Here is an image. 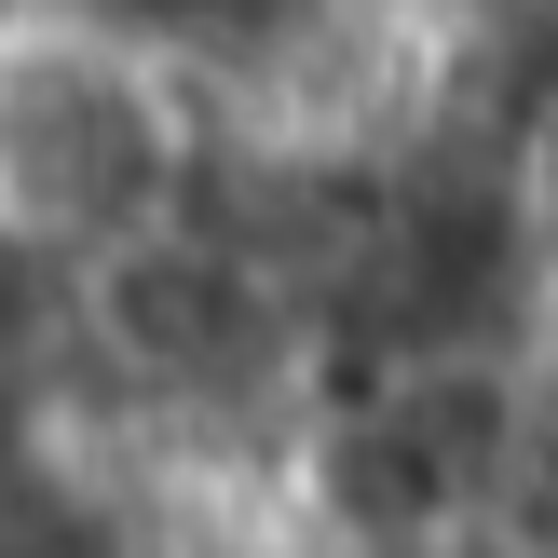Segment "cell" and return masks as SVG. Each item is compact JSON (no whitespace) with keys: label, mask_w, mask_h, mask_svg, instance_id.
Returning a JSON list of instances; mask_svg holds the SVG:
<instances>
[{"label":"cell","mask_w":558,"mask_h":558,"mask_svg":"<svg viewBox=\"0 0 558 558\" xmlns=\"http://www.w3.org/2000/svg\"><path fill=\"white\" fill-rule=\"evenodd\" d=\"M205 178V96L109 0H0V232L69 272L150 245Z\"/></svg>","instance_id":"6da1fadb"}]
</instances>
